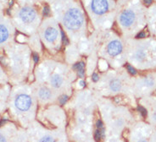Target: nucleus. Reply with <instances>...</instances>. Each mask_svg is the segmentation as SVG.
Here are the masks:
<instances>
[{"label":"nucleus","mask_w":156,"mask_h":142,"mask_svg":"<svg viewBox=\"0 0 156 142\" xmlns=\"http://www.w3.org/2000/svg\"><path fill=\"white\" fill-rule=\"evenodd\" d=\"M64 24L69 30H78L83 24V16L77 9H70L64 17Z\"/></svg>","instance_id":"f257e3e1"},{"label":"nucleus","mask_w":156,"mask_h":142,"mask_svg":"<svg viewBox=\"0 0 156 142\" xmlns=\"http://www.w3.org/2000/svg\"><path fill=\"white\" fill-rule=\"evenodd\" d=\"M14 105L19 112H28L33 105L32 98L27 94H19L14 100Z\"/></svg>","instance_id":"f03ea898"},{"label":"nucleus","mask_w":156,"mask_h":142,"mask_svg":"<svg viewBox=\"0 0 156 142\" xmlns=\"http://www.w3.org/2000/svg\"><path fill=\"white\" fill-rule=\"evenodd\" d=\"M91 9L96 15H103L109 9V3L107 0H92Z\"/></svg>","instance_id":"7ed1b4c3"},{"label":"nucleus","mask_w":156,"mask_h":142,"mask_svg":"<svg viewBox=\"0 0 156 142\" xmlns=\"http://www.w3.org/2000/svg\"><path fill=\"white\" fill-rule=\"evenodd\" d=\"M135 19V13L131 9H126L122 12L120 16V23L124 27H129L134 23Z\"/></svg>","instance_id":"20e7f679"},{"label":"nucleus","mask_w":156,"mask_h":142,"mask_svg":"<svg viewBox=\"0 0 156 142\" xmlns=\"http://www.w3.org/2000/svg\"><path fill=\"white\" fill-rule=\"evenodd\" d=\"M36 12L30 7L23 8L20 11V17L25 23H31L36 19Z\"/></svg>","instance_id":"39448f33"},{"label":"nucleus","mask_w":156,"mask_h":142,"mask_svg":"<svg viewBox=\"0 0 156 142\" xmlns=\"http://www.w3.org/2000/svg\"><path fill=\"white\" fill-rule=\"evenodd\" d=\"M123 49V47L121 44V42H119L118 40H114L112 42H110L108 45L107 47V51H108V54L110 56H117L120 54H121Z\"/></svg>","instance_id":"423d86ee"},{"label":"nucleus","mask_w":156,"mask_h":142,"mask_svg":"<svg viewBox=\"0 0 156 142\" xmlns=\"http://www.w3.org/2000/svg\"><path fill=\"white\" fill-rule=\"evenodd\" d=\"M44 36L48 42H53L54 41H55V39L58 36V31L55 28H48L45 31Z\"/></svg>","instance_id":"0eeeda50"},{"label":"nucleus","mask_w":156,"mask_h":142,"mask_svg":"<svg viewBox=\"0 0 156 142\" xmlns=\"http://www.w3.org/2000/svg\"><path fill=\"white\" fill-rule=\"evenodd\" d=\"M144 109L145 110V116L148 117V119L150 120V122L152 123V124L156 126V105H153L150 110L145 109V108H144Z\"/></svg>","instance_id":"6e6552de"},{"label":"nucleus","mask_w":156,"mask_h":142,"mask_svg":"<svg viewBox=\"0 0 156 142\" xmlns=\"http://www.w3.org/2000/svg\"><path fill=\"white\" fill-rule=\"evenodd\" d=\"M134 142H156V134L153 133L151 135H149L147 132L145 135L137 136Z\"/></svg>","instance_id":"1a4fd4ad"},{"label":"nucleus","mask_w":156,"mask_h":142,"mask_svg":"<svg viewBox=\"0 0 156 142\" xmlns=\"http://www.w3.org/2000/svg\"><path fill=\"white\" fill-rule=\"evenodd\" d=\"M38 96L43 101H47L49 100L51 98L52 93H51V91L48 88H47V87H43V88H41L39 90Z\"/></svg>","instance_id":"9d476101"},{"label":"nucleus","mask_w":156,"mask_h":142,"mask_svg":"<svg viewBox=\"0 0 156 142\" xmlns=\"http://www.w3.org/2000/svg\"><path fill=\"white\" fill-rule=\"evenodd\" d=\"M121 87H122L121 81L117 80V79L112 80V81L109 82V89H110L111 92H115V93L121 92Z\"/></svg>","instance_id":"9b49d317"},{"label":"nucleus","mask_w":156,"mask_h":142,"mask_svg":"<svg viewBox=\"0 0 156 142\" xmlns=\"http://www.w3.org/2000/svg\"><path fill=\"white\" fill-rule=\"evenodd\" d=\"M63 83V80L58 74H54L51 78V85L55 88H59Z\"/></svg>","instance_id":"f8f14e48"},{"label":"nucleus","mask_w":156,"mask_h":142,"mask_svg":"<svg viewBox=\"0 0 156 142\" xmlns=\"http://www.w3.org/2000/svg\"><path fill=\"white\" fill-rule=\"evenodd\" d=\"M9 37L8 29L4 25H0V43L4 42Z\"/></svg>","instance_id":"ddd939ff"},{"label":"nucleus","mask_w":156,"mask_h":142,"mask_svg":"<svg viewBox=\"0 0 156 142\" xmlns=\"http://www.w3.org/2000/svg\"><path fill=\"white\" fill-rule=\"evenodd\" d=\"M73 68L77 70L78 75L82 78L83 75H84V64H83L82 62L77 63V64H75Z\"/></svg>","instance_id":"4468645a"},{"label":"nucleus","mask_w":156,"mask_h":142,"mask_svg":"<svg viewBox=\"0 0 156 142\" xmlns=\"http://www.w3.org/2000/svg\"><path fill=\"white\" fill-rule=\"evenodd\" d=\"M154 83H155L154 79L152 78L151 76L147 77V78H145L144 80V85L147 88H152L153 86L154 85Z\"/></svg>","instance_id":"2eb2a0df"},{"label":"nucleus","mask_w":156,"mask_h":142,"mask_svg":"<svg viewBox=\"0 0 156 142\" xmlns=\"http://www.w3.org/2000/svg\"><path fill=\"white\" fill-rule=\"evenodd\" d=\"M38 142H57L53 136H51L50 134H46L43 135L42 138L40 139Z\"/></svg>","instance_id":"dca6fc26"},{"label":"nucleus","mask_w":156,"mask_h":142,"mask_svg":"<svg viewBox=\"0 0 156 142\" xmlns=\"http://www.w3.org/2000/svg\"><path fill=\"white\" fill-rule=\"evenodd\" d=\"M68 100V96H65V95H63V96H60V98H59V102L61 104H65Z\"/></svg>","instance_id":"f3484780"},{"label":"nucleus","mask_w":156,"mask_h":142,"mask_svg":"<svg viewBox=\"0 0 156 142\" xmlns=\"http://www.w3.org/2000/svg\"><path fill=\"white\" fill-rule=\"evenodd\" d=\"M126 68H127V70H128L129 72L132 74H136V69H134L133 67H132L131 65H127L126 66Z\"/></svg>","instance_id":"a211bd4d"},{"label":"nucleus","mask_w":156,"mask_h":142,"mask_svg":"<svg viewBox=\"0 0 156 142\" xmlns=\"http://www.w3.org/2000/svg\"><path fill=\"white\" fill-rule=\"evenodd\" d=\"M61 35H62V40H63V42L66 44V45H67L68 43H69V41H68V39H67L66 36V34L64 33V31H61Z\"/></svg>","instance_id":"6ab92c4d"},{"label":"nucleus","mask_w":156,"mask_h":142,"mask_svg":"<svg viewBox=\"0 0 156 142\" xmlns=\"http://www.w3.org/2000/svg\"><path fill=\"white\" fill-rule=\"evenodd\" d=\"M0 142H8L6 137L3 134H1V133H0Z\"/></svg>","instance_id":"aec40b11"},{"label":"nucleus","mask_w":156,"mask_h":142,"mask_svg":"<svg viewBox=\"0 0 156 142\" xmlns=\"http://www.w3.org/2000/svg\"><path fill=\"white\" fill-rule=\"evenodd\" d=\"M48 13H49V8H48V6H45V7L43 8V15H44V16H48Z\"/></svg>","instance_id":"412c9836"},{"label":"nucleus","mask_w":156,"mask_h":142,"mask_svg":"<svg viewBox=\"0 0 156 142\" xmlns=\"http://www.w3.org/2000/svg\"><path fill=\"white\" fill-rule=\"evenodd\" d=\"M92 78H93V81H94V82H97V81H98V79H99V78H98V75L97 74H94Z\"/></svg>","instance_id":"4be33fe9"},{"label":"nucleus","mask_w":156,"mask_h":142,"mask_svg":"<svg viewBox=\"0 0 156 142\" xmlns=\"http://www.w3.org/2000/svg\"><path fill=\"white\" fill-rule=\"evenodd\" d=\"M33 59H34V62L35 63H37L39 60V58H38V55L37 54H33Z\"/></svg>","instance_id":"5701e85b"},{"label":"nucleus","mask_w":156,"mask_h":142,"mask_svg":"<svg viewBox=\"0 0 156 142\" xmlns=\"http://www.w3.org/2000/svg\"><path fill=\"white\" fill-rule=\"evenodd\" d=\"M145 36V34L144 33V32H140L139 34H137V36H136V37L137 38H143V37H144Z\"/></svg>","instance_id":"b1692460"},{"label":"nucleus","mask_w":156,"mask_h":142,"mask_svg":"<svg viewBox=\"0 0 156 142\" xmlns=\"http://www.w3.org/2000/svg\"><path fill=\"white\" fill-rule=\"evenodd\" d=\"M144 3L146 4H150L152 3V0H144Z\"/></svg>","instance_id":"393cba45"},{"label":"nucleus","mask_w":156,"mask_h":142,"mask_svg":"<svg viewBox=\"0 0 156 142\" xmlns=\"http://www.w3.org/2000/svg\"><path fill=\"white\" fill-rule=\"evenodd\" d=\"M21 37H22V36H20L19 37H18V39H19V41H20V42H23L25 39H22Z\"/></svg>","instance_id":"a878e982"},{"label":"nucleus","mask_w":156,"mask_h":142,"mask_svg":"<svg viewBox=\"0 0 156 142\" xmlns=\"http://www.w3.org/2000/svg\"><path fill=\"white\" fill-rule=\"evenodd\" d=\"M80 84H81V86H84L85 85V82L84 81H80Z\"/></svg>","instance_id":"bb28decb"},{"label":"nucleus","mask_w":156,"mask_h":142,"mask_svg":"<svg viewBox=\"0 0 156 142\" xmlns=\"http://www.w3.org/2000/svg\"><path fill=\"white\" fill-rule=\"evenodd\" d=\"M9 5H10V6L13 5V1H9Z\"/></svg>","instance_id":"cd10ccee"}]
</instances>
